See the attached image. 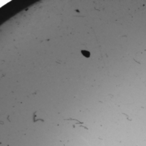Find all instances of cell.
<instances>
[{
	"mask_svg": "<svg viewBox=\"0 0 146 146\" xmlns=\"http://www.w3.org/2000/svg\"><path fill=\"white\" fill-rule=\"evenodd\" d=\"M82 54H83L84 56H86V57H87V58H88V57H90V52L88 51H86V50H82Z\"/></svg>",
	"mask_w": 146,
	"mask_h": 146,
	"instance_id": "cell-1",
	"label": "cell"
}]
</instances>
